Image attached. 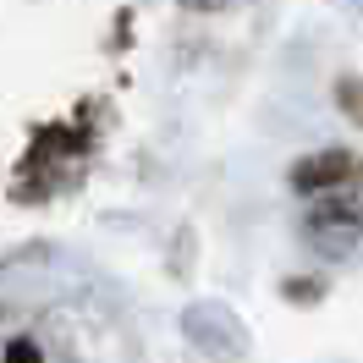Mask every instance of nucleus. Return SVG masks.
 <instances>
[{"instance_id": "2", "label": "nucleus", "mask_w": 363, "mask_h": 363, "mask_svg": "<svg viewBox=\"0 0 363 363\" xmlns=\"http://www.w3.org/2000/svg\"><path fill=\"white\" fill-rule=\"evenodd\" d=\"M6 363H39V347H33L28 336H17L11 347H6Z\"/></svg>"}, {"instance_id": "1", "label": "nucleus", "mask_w": 363, "mask_h": 363, "mask_svg": "<svg viewBox=\"0 0 363 363\" xmlns=\"http://www.w3.org/2000/svg\"><path fill=\"white\" fill-rule=\"evenodd\" d=\"M358 171V160H347V155H314V160H303L292 171V182L303 187V193H314V187H330V182H347Z\"/></svg>"}]
</instances>
